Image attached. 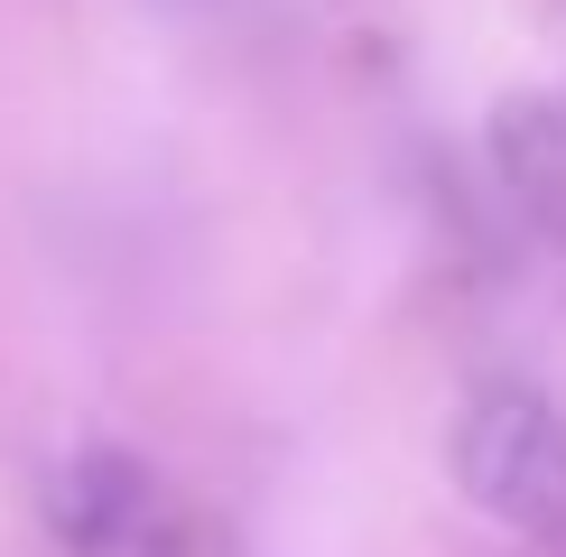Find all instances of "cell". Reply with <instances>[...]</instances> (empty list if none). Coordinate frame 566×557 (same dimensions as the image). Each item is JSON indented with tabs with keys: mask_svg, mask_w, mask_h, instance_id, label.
I'll return each mask as SVG.
<instances>
[{
	"mask_svg": "<svg viewBox=\"0 0 566 557\" xmlns=\"http://www.w3.org/2000/svg\"><path fill=\"white\" fill-rule=\"evenodd\" d=\"M502 168H511V186H521L548 223H566V93H548V103H511Z\"/></svg>",
	"mask_w": 566,
	"mask_h": 557,
	"instance_id": "cell-3",
	"label": "cell"
},
{
	"mask_svg": "<svg viewBox=\"0 0 566 557\" xmlns=\"http://www.w3.org/2000/svg\"><path fill=\"white\" fill-rule=\"evenodd\" d=\"M46 529L65 557H242L168 464L130 446H75L46 464Z\"/></svg>",
	"mask_w": 566,
	"mask_h": 557,
	"instance_id": "cell-2",
	"label": "cell"
},
{
	"mask_svg": "<svg viewBox=\"0 0 566 557\" xmlns=\"http://www.w3.org/2000/svg\"><path fill=\"white\" fill-rule=\"evenodd\" d=\"M446 464H455L464 502H474L483 521H502L511 539H530L538 557H566V409L538 381L492 371V381L464 390Z\"/></svg>",
	"mask_w": 566,
	"mask_h": 557,
	"instance_id": "cell-1",
	"label": "cell"
}]
</instances>
